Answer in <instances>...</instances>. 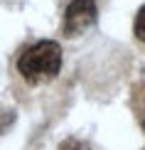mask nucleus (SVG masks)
Listing matches in <instances>:
<instances>
[{
    "instance_id": "f257e3e1",
    "label": "nucleus",
    "mask_w": 145,
    "mask_h": 150,
    "mask_svg": "<svg viewBox=\"0 0 145 150\" xmlns=\"http://www.w3.org/2000/svg\"><path fill=\"white\" fill-rule=\"evenodd\" d=\"M59 69H62V47L52 40H42L37 45H32L17 59V71L32 86L57 79Z\"/></svg>"
},
{
    "instance_id": "f03ea898",
    "label": "nucleus",
    "mask_w": 145,
    "mask_h": 150,
    "mask_svg": "<svg viewBox=\"0 0 145 150\" xmlns=\"http://www.w3.org/2000/svg\"><path fill=\"white\" fill-rule=\"evenodd\" d=\"M96 17H98L96 0H71L64 12V35L76 37L86 30H91L96 25Z\"/></svg>"
},
{
    "instance_id": "7ed1b4c3",
    "label": "nucleus",
    "mask_w": 145,
    "mask_h": 150,
    "mask_svg": "<svg viewBox=\"0 0 145 150\" xmlns=\"http://www.w3.org/2000/svg\"><path fill=\"white\" fill-rule=\"evenodd\" d=\"M15 121H17V113L12 108H0V135L15 126Z\"/></svg>"
},
{
    "instance_id": "20e7f679",
    "label": "nucleus",
    "mask_w": 145,
    "mask_h": 150,
    "mask_svg": "<svg viewBox=\"0 0 145 150\" xmlns=\"http://www.w3.org/2000/svg\"><path fill=\"white\" fill-rule=\"evenodd\" d=\"M135 37L140 42H145V5L138 10V15H135Z\"/></svg>"
},
{
    "instance_id": "39448f33",
    "label": "nucleus",
    "mask_w": 145,
    "mask_h": 150,
    "mask_svg": "<svg viewBox=\"0 0 145 150\" xmlns=\"http://www.w3.org/2000/svg\"><path fill=\"white\" fill-rule=\"evenodd\" d=\"M59 150H91V145L84 143V140H76V138H66L59 145Z\"/></svg>"
},
{
    "instance_id": "423d86ee",
    "label": "nucleus",
    "mask_w": 145,
    "mask_h": 150,
    "mask_svg": "<svg viewBox=\"0 0 145 150\" xmlns=\"http://www.w3.org/2000/svg\"><path fill=\"white\" fill-rule=\"evenodd\" d=\"M138 118H140V126L145 130V86L140 89V93H138Z\"/></svg>"
}]
</instances>
